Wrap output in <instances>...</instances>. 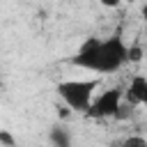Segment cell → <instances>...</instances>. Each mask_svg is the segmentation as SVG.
Instances as JSON below:
<instances>
[{
	"label": "cell",
	"instance_id": "6da1fadb",
	"mask_svg": "<svg viewBox=\"0 0 147 147\" xmlns=\"http://www.w3.org/2000/svg\"><path fill=\"white\" fill-rule=\"evenodd\" d=\"M96 87H99L96 78H69V80H60L55 85L57 96L74 113H87L90 103L96 96Z\"/></svg>",
	"mask_w": 147,
	"mask_h": 147
},
{
	"label": "cell",
	"instance_id": "7a4b0ae2",
	"mask_svg": "<svg viewBox=\"0 0 147 147\" xmlns=\"http://www.w3.org/2000/svg\"><path fill=\"white\" fill-rule=\"evenodd\" d=\"M126 62H129V46L124 44V39L119 34H115V37L101 39V46H99V53L94 57L92 71H96V74H113V71L122 69Z\"/></svg>",
	"mask_w": 147,
	"mask_h": 147
},
{
	"label": "cell",
	"instance_id": "3957f363",
	"mask_svg": "<svg viewBox=\"0 0 147 147\" xmlns=\"http://www.w3.org/2000/svg\"><path fill=\"white\" fill-rule=\"evenodd\" d=\"M124 106V90L122 87H108L94 96V101L87 108V117L94 119H106V117H117Z\"/></svg>",
	"mask_w": 147,
	"mask_h": 147
},
{
	"label": "cell",
	"instance_id": "277c9868",
	"mask_svg": "<svg viewBox=\"0 0 147 147\" xmlns=\"http://www.w3.org/2000/svg\"><path fill=\"white\" fill-rule=\"evenodd\" d=\"M145 85H147V76H133L124 90V101L129 106H142V92H145Z\"/></svg>",
	"mask_w": 147,
	"mask_h": 147
},
{
	"label": "cell",
	"instance_id": "5b68a950",
	"mask_svg": "<svg viewBox=\"0 0 147 147\" xmlns=\"http://www.w3.org/2000/svg\"><path fill=\"white\" fill-rule=\"evenodd\" d=\"M48 140H51L53 147H71V133L64 126H57V124L48 131Z\"/></svg>",
	"mask_w": 147,
	"mask_h": 147
},
{
	"label": "cell",
	"instance_id": "8992f818",
	"mask_svg": "<svg viewBox=\"0 0 147 147\" xmlns=\"http://www.w3.org/2000/svg\"><path fill=\"white\" fill-rule=\"evenodd\" d=\"M122 147H147V138L140 133H133V136L122 140Z\"/></svg>",
	"mask_w": 147,
	"mask_h": 147
},
{
	"label": "cell",
	"instance_id": "52a82bcc",
	"mask_svg": "<svg viewBox=\"0 0 147 147\" xmlns=\"http://www.w3.org/2000/svg\"><path fill=\"white\" fill-rule=\"evenodd\" d=\"M142 55H145V51H142V46H140V44H131V46H129V62H131V64L140 62V60H142Z\"/></svg>",
	"mask_w": 147,
	"mask_h": 147
},
{
	"label": "cell",
	"instance_id": "ba28073f",
	"mask_svg": "<svg viewBox=\"0 0 147 147\" xmlns=\"http://www.w3.org/2000/svg\"><path fill=\"white\" fill-rule=\"evenodd\" d=\"M0 145H2V147H18L16 138H14L7 129H2V131H0Z\"/></svg>",
	"mask_w": 147,
	"mask_h": 147
},
{
	"label": "cell",
	"instance_id": "9c48e42d",
	"mask_svg": "<svg viewBox=\"0 0 147 147\" xmlns=\"http://www.w3.org/2000/svg\"><path fill=\"white\" fill-rule=\"evenodd\" d=\"M101 2V7H106V9H117L119 5H122V0H99Z\"/></svg>",
	"mask_w": 147,
	"mask_h": 147
},
{
	"label": "cell",
	"instance_id": "30bf717a",
	"mask_svg": "<svg viewBox=\"0 0 147 147\" xmlns=\"http://www.w3.org/2000/svg\"><path fill=\"white\" fill-rule=\"evenodd\" d=\"M69 110H71L69 106H60V108H57V115H60L62 119H67V117H69Z\"/></svg>",
	"mask_w": 147,
	"mask_h": 147
},
{
	"label": "cell",
	"instance_id": "8fae6325",
	"mask_svg": "<svg viewBox=\"0 0 147 147\" xmlns=\"http://www.w3.org/2000/svg\"><path fill=\"white\" fill-rule=\"evenodd\" d=\"M142 106L147 108V85H145V92H142Z\"/></svg>",
	"mask_w": 147,
	"mask_h": 147
},
{
	"label": "cell",
	"instance_id": "7c38bea8",
	"mask_svg": "<svg viewBox=\"0 0 147 147\" xmlns=\"http://www.w3.org/2000/svg\"><path fill=\"white\" fill-rule=\"evenodd\" d=\"M142 16H145V18H147V7H145V9H142Z\"/></svg>",
	"mask_w": 147,
	"mask_h": 147
}]
</instances>
